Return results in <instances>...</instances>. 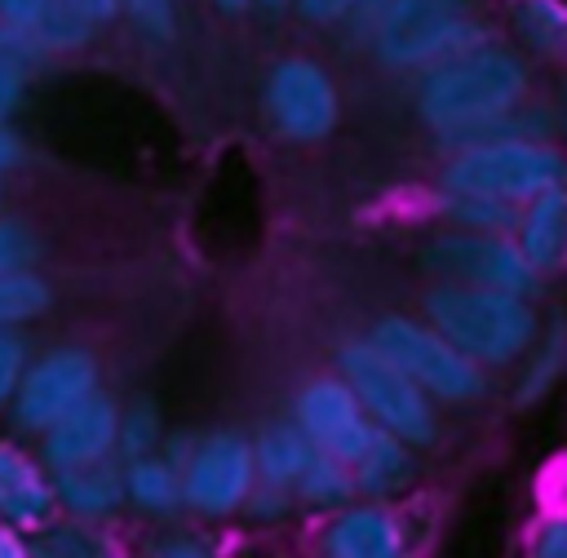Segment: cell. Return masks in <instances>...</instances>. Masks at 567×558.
I'll list each match as a JSON object with an SVG mask.
<instances>
[{
    "mask_svg": "<svg viewBox=\"0 0 567 558\" xmlns=\"http://www.w3.org/2000/svg\"><path fill=\"white\" fill-rule=\"evenodd\" d=\"M115 399L93 390L84 394L75 407H66L53 425H44L40 438V465L53 469H71V465H89V461H106L115 456Z\"/></svg>",
    "mask_w": 567,
    "mask_h": 558,
    "instance_id": "obj_13",
    "label": "cell"
},
{
    "mask_svg": "<svg viewBox=\"0 0 567 558\" xmlns=\"http://www.w3.org/2000/svg\"><path fill=\"white\" fill-rule=\"evenodd\" d=\"M164 438V416L151 399H133L124 407H115V461H133L155 452Z\"/></svg>",
    "mask_w": 567,
    "mask_h": 558,
    "instance_id": "obj_26",
    "label": "cell"
},
{
    "mask_svg": "<svg viewBox=\"0 0 567 558\" xmlns=\"http://www.w3.org/2000/svg\"><path fill=\"white\" fill-rule=\"evenodd\" d=\"M412 452H416L412 443H403L399 434L377 425L368 434V443L359 447V456L350 461L354 496H363V500H394V496H403L412 487V478H416V456Z\"/></svg>",
    "mask_w": 567,
    "mask_h": 558,
    "instance_id": "obj_17",
    "label": "cell"
},
{
    "mask_svg": "<svg viewBox=\"0 0 567 558\" xmlns=\"http://www.w3.org/2000/svg\"><path fill=\"white\" fill-rule=\"evenodd\" d=\"M31 359V341L22 328H0V407H9L18 381H22V368Z\"/></svg>",
    "mask_w": 567,
    "mask_h": 558,
    "instance_id": "obj_30",
    "label": "cell"
},
{
    "mask_svg": "<svg viewBox=\"0 0 567 558\" xmlns=\"http://www.w3.org/2000/svg\"><path fill=\"white\" fill-rule=\"evenodd\" d=\"M292 0H252V9H266V13H284Z\"/></svg>",
    "mask_w": 567,
    "mask_h": 558,
    "instance_id": "obj_42",
    "label": "cell"
},
{
    "mask_svg": "<svg viewBox=\"0 0 567 558\" xmlns=\"http://www.w3.org/2000/svg\"><path fill=\"white\" fill-rule=\"evenodd\" d=\"M120 18H128L133 31L146 40L177 35V0H120Z\"/></svg>",
    "mask_w": 567,
    "mask_h": 558,
    "instance_id": "obj_28",
    "label": "cell"
},
{
    "mask_svg": "<svg viewBox=\"0 0 567 558\" xmlns=\"http://www.w3.org/2000/svg\"><path fill=\"white\" fill-rule=\"evenodd\" d=\"M514 49L532 62H558L567 53V9L563 0H509Z\"/></svg>",
    "mask_w": 567,
    "mask_h": 558,
    "instance_id": "obj_19",
    "label": "cell"
},
{
    "mask_svg": "<svg viewBox=\"0 0 567 558\" xmlns=\"http://www.w3.org/2000/svg\"><path fill=\"white\" fill-rule=\"evenodd\" d=\"M120 478H124V505L128 509L159 518V523L182 514V474L159 452L120 461Z\"/></svg>",
    "mask_w": 567,
    "mask_h": 558,
    "instance_id": "obj_18",
    "label": "cell"
},
{
    "mask_svg": "<svg viewBox=\"0 0 567 558\" xmlns=\"http://www.w3.org/2000/svg\"><path fill=\"white\" fill-rule=\"evenodd\" d=\"M292 421L297 430L310 438L315 452L323 456H337V461H354L359 447L368 443V434L377 430L363 412V403L354 399V390L346 385L341 372H328V376H315L297 390L292 399Z\"/></svg>",
    "mask_w": 567,
    "mask_h": 558,
    "instance_id": "obj_11",
    "label": "cell"
},
{
    "mask_svg": "<svg viewBox=\"0 0 567 558\" xmlns=\"http://www.w3.org/2000/svg\"><path fill=\"white\" fill-rule=\"evenodd\" d=\"M514 213H518V204H505V199H492V195L452 190V186L434 190V217L452 230H509Z\"/></svg>",
    "mask_w": 567,
    "mask_h": 558,
    "instance_id": "obj_23",
    "label": "cell"
},
{
    "mask_svg": "<svg viewBox=\"0 0 567 558\" xmlns=\"http://www.w3.org/2000/svg\"><path fill=\"white\" fill-rule=\"evenodd\" d=\"M292 496L301 509H315V514H332L337 505L354 500V478H350V465L337 461V456H323L315 452L310 465L292 478Z\"/></svg>",
    "mask_w": 567,
    "mask_h": 558,
    "instance_id": "obj_24",
    "label": "cell"
},
{
    "mask_svg": "<svg viewBox=\"0 0 567 558\" xmlns=\"http://www.w3.org/2000/svg\"><path fill=\"white\" fill-rule=\"evenodd\" d=\"M27 554H35V558H102V554H111V536H106V523L53 514L44 527L31 531Z\"/></svg>",
    "mask_w": 567,
    "mask_h": 558,
    "instance_id": "obj_22",
    "label": "cell"
},
{
    "mask_svg": "<svg viewBox=\"0 0 567 558\" xmlns=\"http://www.w3.org/2000/svg\"><path fill=\"white\" fill-rule=\"evenodd\" d=\"M425 323L439 328L461 354L478 368H509L540 332V314L532 297L501 292V288H465V283H434L425 292Z\"/></svg>",
    "mask_w": 567,
    "mask_h": 558,
    "instance_id": "obj_2",
    "label": "cell"
},
{
    "mask_svg": "<svg viewBox=\"0 0 567 558\" xmlns=\"http://www.w3.org/2000/svg\"><path fill=\"white\" fill-rule=\"evenodd\" d=\"M93 390H97V359L84 345H53L44 354H31L22 368V381L9 399L13 430L40 434L44 425H53L66 407H75Z\"/></svg>",
    "mask_w": 567,
    "mask_h": 558,
    "instance_id": "obj_10",
    "label": "cell"
},
{
    "mask_svg": "<svg viewBox=\"0 0 567 558\" xmlns=\"http://www.w3.org/2000/svg\"><path fill=\"white\" fill-rule=\"evenodd\" d=\"M261 111H266V124L284 142L310 146V142H323L337 128L341 93H337V80L323 62H315L306 53H288L266 71Z\"/></svg>",
    "mask_w": 567,
    "mask_h": 558,
    "instance_id": "obj_8",
    "label": "cell"
},
{
    "mask_svg": "<svg viewBox=\"0 0 567 558\" xmlns=\"http://www.w3.org/2000/svg\"><path fill=\"white\" fill-rule=\"evenodd\" d=\"M58 514L53 505V478L22 443L0 438V523H13L18 531H35Z\"/></svg>",
    "mask_w": 567,
    "mask_h": 558,
    "instance_id": "obj_14",
    "label": "cell"
},
{
    "mask_svg": "<svg viewBox=\"0 0 567 558\" xmlns=\"http://www.w3.org/2000/svg\"><path fill=\"white\" fill-rule=\"evenodd\" d=\"M315 545L323 558H399L408 554L412 536H408L403 514L390 509V500L354 496L328 514Z\"/></svg>",
    "mask_w": 567,
    "mask_h": 558,
    "instance_id": "obj_12",
    "label": "cell"
},
{
    "mask_svg": "<svg viewBox=\"0 0 567 558\" xmlns=\"http://www.w3.org/2000/svg\"><path fill=\"white\" fill-rule=\"evenodd\" d=\"M248 447H252V469H257V478H266V483H288V487H292V478H297V474L310 465V456H315L310 438L297 430L292 416L266 421L257 434H248Z\"/></svg>",
    "mask_w": 567,
    "mask_h": 558,
    "instance_id": "obj_20",
    "label": "cell"
},
{
    "mask_svg": "<svg viewBox=\"0 0 567 558\" xmlns=\"http://www.w3.org/2000/svg\"><path fill=\"white\" fill-rule=\"evenodd\" d=\"M563 368H567V332H563V319L554 314L549 323H540L536 341L523 350V372H518V381H514V403H518V407L540 403V399L558 385Z\"/></svg>",
    "mask_w": 567,
    "mask_h": 558,
    "instance_id": "obj_21",
    "label": "cell"
},
{
    "mask_svg": "<svg viewBox=\"0 0 567 558\" xmlns=\"http://www.w3.org/2000/svg\"><path fill=\"white\" fill-rule=\"evenodd\" d=\"M53 306V288L35 266H18L0 275V328H22Z\"/></svg>",
    "mask_w": 567,
    "mask_h": 558,
    "instance_id": "obj_25",
    "label": "cell"
},
{
    "mask_svg": "<svg viewBox=\"0 0 567 558\" xmlns=\"http://www.w3.org/2000/svg\"><path fill=\"white\" fill-rule=\"evenodd\" d=\"M478 4L483 0H390L363 44L385 71H425L492 40Z\"/></svg>",
    "mask_w": 567,
    "mask_h": 558,
    "instance_id": "obj_3",
    "label": "cell"
},
{
    "mask_svg": "<svg viewBox=\"0 0 567 558\" xmlns=\"http://www.w3.org/2000/svg\"><path fill=\"white\" fill-rule=\"evenodd\" d=\"M306 27H341L354 9V0H292L288 4Z\"/></svg>",
    "mask_w": 567,
    "mask_h": 558,
    "instance_id": "obj_34",
    "label": "cell"
},
{
    "mask_svg": "<svg viewBox=\"0 0 567 558\" xmlns=\"http://www.w3.org/2000/svg\"><path fill=\"white\" fill-rule=\"evenodd\" d=\"M252 478H257V469H252L248 434L208 430L195 438V452L182 465V514L221 523V518L239 514Z\"/></svg>",
    "mask_w": 567,
    "mask_h": 558,
    "instance_id": "obj_9",
    "label": "cell"
},
{
    "mask_svg": "<svg viewBox=\"0 0 567 558\" xmlns=\"http://www.w3.org/2000/svg\"><path fill=\"white\" fill-rule=\"evenodd\" d=\"M0 558H27V531L13 523H0Z\"/></svg>",
    "mask_w": 567,
    "mask_h": 558,
    "instance_id": "obj_40",
    "label": "cell"
},
{
    "mask_svg": "<svg viewBox=\"0 0 567 558\" xmlns=\"http://www.w3.org/2000/svg\"><path fill=\"white\" fill-rule=\"evenodd\" d=\"M527 554L532 558H567V518L545 514L527 536Z\"/></svg>",
    "mask_w": 567,
    "mask_h": 558,
    "instance_id": "obj_33",
    "label": "cell"
},
{
    "mask_svg": "<svg viewBox=\"0 0 567 558\" xmlns=\"http://www.w3.org/2000/svg\"><path fill=\"white\" fill-rule=\"evenodd\" d=\"M53 505L58 514H75L89 523H106L124 509V478H120V461H89V465H71V469H53Z\"/></svg>",
    "mask_w": 567,
    "mask_h": 558,
    "instance_id": "obj_16",
    "label": "cell"
},
{
    "mask_svg": "<svg viewBox=\"0 0 567 558\" xmlns=\"http://www.w3.org/2000/svg\"><path fill=\"white\" fill-rule=\"evenodd\" d=\"M49 9H53V0H0V18L13 22V27H22V31H31V35H35V27H40V18Z\"/></svg>",
    "mask_w": 567,
    "mask_h": 558,
    "instance_id": "obj_35",
    "label": "cell"
},
{
    "mask_svg": "<svg viewBox=\"0 0 567 558\" xmlns=\"http://www.w3.org/2000/svg\"><path fill=\"white\" fill-rule=\"evenodd\" d=\"M385 4H390V0H354L350 18L341 22V27H346V35L363 44V40H368V31H372V22L381 18V9H385Z\"/></svg>",
    "mask_w": 567,
    "mask_h": 558,
    "instance_id": "obj_38",
    "label": "cell"
},
{
    "mask_svg": "<svg viewBox=\"0 0 567 558\" xmlns=\"http://www.w3.org/2000/svg\"><path fill=\"white\" fill-rule=\"evenodd\" d=\"M195 438H199L195 430H164V438H159V447H155V452H159V456L182 474V465H186V461H190V452H195Z\"/></svg>",
    "mask_w": 567,
    "mask_h": 558,
    "instance_id": "obj_36",
    "label": "cell"
},
{
    "mask_svg": "<svg viewBox=\"0 0 567 558\" xmlns=\"http://www.w3.org/2000/svg\"><path fill=\"white\" fill-rule=\"evenodd\" d=\"M208 4H213L217 13H230V18H235V13H248V9H252V0H208Z\"/></svg>",
    "mask_w": 567,
    "mask_h": 558,
    "instance_id": "obj_41",
    "label": "cell"
},
{
    "mask_svg": "<svg viewBox=\"0 0 567 558\" xmlns=\"http://www.w3.org/2000/svg\"><path fill=\"white\" fill-rule=\"evenodd\" d=\"M563 182V155L554 142L540 137H478L452 146L439 186L492 195L505 204H523L545 186Z\"/></svg>",
    "mask_w": 567,
    "mask_h": 558,
    "instance_id": "obj_4",
    "label": "cell"
},
{
    "mask_svg": "<svg viewBox=\"0 0 567 558\" xmlns=\"http://www.w3.org/2000/svg\"><path fill=\"white\" fill-rule=\"evenodd\" d=\"M416 120L443 142L461 146L487 133L501 115H509L532 93V66L527 58L505 40H483L456 58H443L425 71H416Z\"/></svg>",
    "mask_w": 567,
    "mask_h": 558,
    "instance_id": "obj_1",
    "label": "cell"
},
{
    "mask_svg": "<svg viewBox=\"0 0 567 558\" xmlns=\"http://www.w3.org/2000/svg\"><path fill=\"white\" fill-rule=\"evenodd\" d=\"M509 235H514L518 252L540 275H554L563 266V252H567V190H563V182L523 199L518 213H514Z\"/></svg>",
    "mask_w": 567,
    "mask_h": 558,
    "instance_id": "obj_15",
    "label": "cell"
},
{
    "mask_svg": "<svg viewBox=\"0 0 567 558\" xmlns=\"http://www.w3.org/2000/svg\"><path fill=\"white\" fill-rule=\"evenodd\" d=\"M292 509H297L292 487H288V483H266V478H252V487H248V496H244V505H239V514H244L248 523H261V527L292 518Z\"/></svg>",
    "mask_w": 567,
    "mask_h": 558,
    "instance_id": "obj_27",
    "label": "cell"
},
{
    "mask_svg": "<svg viewBox=\"0 0 567 558\" xmlns=\"http://www.w3.org/2000/svg\"><path fill=\"white\" fill-rule=\"evenodd\" d=\"M35 257H40L35 230L18 217H0V275L18 270V266H35Z\"/></svg>",
    "mask_w": 567,
    "mask_h": 558,
    "instance_id": "obj_31",
    "label": "cell"
},
{
    "mask_svg": "<svg viewBox=\"0 0 567 558\" xmlns=\"http://www.w3.org/2000/svg\"><path fill=\"white\" fill-rule=\"evenodd\" d=\"M66 9H75L93 31H102V27H115L120 22V0H62Z\"/></svg>",
    "mask_w": 567,
    "mask_h": 558,
    "instance_id": "obj_37",
    "label": "cell"
},
{
    "mask_svg": "<svg viewBox=\"0 0 567 558\" xmlns=\"http://www.w3.org/2000/svg\"><path fill=\"white\" fill-rule=\"evenodd\" d=\"M372 345L381 354H390L434 403H474L483 390H487V376L483 368L461 354L439 328H430L425 319H412V314H385L372 323Z\"/></svg>",
    "mask_w": 567,
    "mask_h": 558,
    "instance_id": "obj_6",
    "label": "cell"
},
{
    "mask_svg": "<svg viewBox=\"0 0 567 558\" xmlns=\"http://www.w3.org/2000/svg\"><path fill=\"white\" fill-rule=\"evenodd\" d=\"M22 159H27V146H22V137H18L9 124H0V173L18 168Z\"/></svg>",
    "mask_w": 567,
    "mask_h": 558,
    "instance_id": "obj_39",
    "label": "cell"
},
{
    "mask_svg": "<svg viewBox=\"0 0 567 558\" xmlns=\"http://www.w3.org/2000/svg\"><path fill=\"white\" fill-rule=\"evenodd\" d=\"M337 372L363 403L368 421L399 434L412 447H430L439 438V407L434 399L390 359L372 345V337H350L337 354Z\"/></svg>",
    "mask_w": 567,
    "mask_h": 558,
    "instance_id": "obj_5",
    "label": "cell"
},
{
    "mask_svg": "<svg viewBox=\"0 0 567 558\" xmlns=\"http://www.w3.org/2000/svg\"><path fill=\"white\" fill-rule=\"evenodd\" d=\"M27 84H31V66L13 53H0V124L13 120V111L27 97Z\"/></svg>",
    "mask_w": 567,
    "mask_h": 558,
    "instance_id": "obj_32",
    "label": "cell"
},
{
    "mask_svg": "<svg viewBox=\"0 0 567 558\" xmlns=\"http://www.w3.org/2000/svg\"><path fill=\"white\" fill-rule=\"evenodd\" d=\"M146 554H151V558H208V554H213V540H208L204 531L177 527V523L168 518V527L146 540Z\"/></svg>",
    "mask_w": 567,
    "mask_h": 558,
    "instance_id": "obj_29",
    "label": "cell"
},
{
    "mask_svg": "<svg viewBox=\"0 0 567 558\" xmlns=\"http://www.w3.org/2000/svg\"><path fill=\"white\" fill-rule=\"evenodd\" d=\"M421 266L434 283H465V288H501V292H540V270L518 252L509 230H452L443 226L425 248Z\"/></svg>",
    "mask_w": 567,
    "mask_h": 558,
    "instance_id": "obj_7",
    "label": "cell"
}]
</instances>
